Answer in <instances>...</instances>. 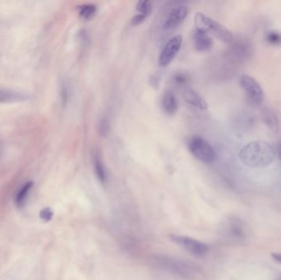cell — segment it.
<instances>
[{
  "label": "cell",
  "mask_w": 281,
  "mask_h": 280,
  "mask_svg": "<svg viewBox=\"0 0 281 280\" xmlns=\"http://www.w3.org/2000/svg\"><path fill=\"white\" fill-rule=\"evenodd\" d=\"M278 280H281V277H280V278H279V279H278Z\"/></svg>",
  "instance_id": "26"
},
{
  "label": "cell",
  "mask_w": 281,
  "mask_h": 280,
  "mask_svg": "<svg viewBox=\"0 0 281 280\" xmlns=\"http://www.w3.org/2000/svg\"><path fill=\"white\" fill-rule=\"evenodd\" d=\"M275 150L270 143L264 141H254L246 145L239 152V159L247 166L262 168L273 162Z\"/></svg>",
  "instance_id": "1"
},
{
  "label": "cell",
  "mask_w": 281,
  "mask_h": 280,
  "mask_svg": "<svg viewBox=\"0 0 281 280\" xmlns=\"http://www.w3.org/2000/svg\"><path fill=\"white\" fill-rule=\"evenodd\" d=\"M53 216H54V212L49 207L43 209L40 213V219L44 220V221H46V222L50 221L52 218H53Z\"/></svg>",
  "instance_id": "21"
},
{
  "label": "cell",
  "mask_w": 281,
  "mask_h": 280,
  "mask_svg": "<svg viewBox=\"0 0 281 280\" xmlns=\"http://www.w3.org/2000/svg\"><path fill=\"white\" fill-rule=\"evenodd\" d=\"M183 44V37L180 35L172 37L167 44L165 45L160 57H159V65L161 67H167L174 60L177 53L180 50Z\"/></svg>",
  "instance_id": "6"
},
{
  "label": "cell",
  "mask_w": 281,
  "mask_h": 280,
  "mask_svg": "<svg viewBox=\"0 0 281 280\" xmlns=\"http://www.w3.org/2000/svg\"><path fill=\"white\" fill-rule=\"evenodd\" d=\"M29 95L14 90L0 88V104H14L29 100Z\"/></svg>",
  "instance_id": "9"
},
{
  "label": "cell",
  "mask_w": 281,
  "mask_h": 280,
  "mask_svg": "<svg viewBox=\"0 0 281 280\" xmlns=\"http://www.w3.org/2000/svg\"><path fill=\"white\" fill-rule=\"evenodd\" d=\"M228 54L233 61L235 62H242L247 60L252 53V46L250 43L244 40H239L237 42L233 41Z\"/></svg>",
  "instance_id": "8"
},
{
  "label": "cell",
  "mask_w": 281,
  "mask_h": 280,
  "mask_svg": "<svg viewBox=\"0 0 281 280\" xmlns=\"http://www.w3.org/2000/svg\"><path fill=\"white\" fill-rule=\"evenodd\" d=\"M239 85L252 104L259 105L263 102L265 98L263 89L255 78L248 75H243L239 79Z\"/></svg>",
  "instance_id": "4"
},
{
  "label": "cell",
  "mask_w": 281,
  "mask_h": 280,
  "mask_svg": "<svg viewBox=\"0 0 281 280\" xmlns=\"http://www.w3.org/2000/svg\"><path fill=\"white\" fill-rule=\"evenodd\" d=\"M99 131H100L101 136H104V137L107 136L108 133H109V121H108L106 118H102L101 122H100V125H99Z\"/></svg>",
  "instance_id": "20"
},
{
  "label": "cell",
  "mask_w": 281,
  "mask_h": 280,
  "mask_svg": "<svg viewBox=\"0 0 281 280\" xmlns=\"http://www.w3.org/2000/svg\"><path fill=\"white\" fill-rule=\"evenodd\" d=\"M183 97L189 105H192L196 109H201V110L207 109V103L205 102L202 96L195 90H186L183 93Z\"/></svg>",
  "instance_id": "11"
},
{
  "label": "cell",
  "mask_w": 281,
  "mask_h": 280,
  "mask_svg": "<svg viewBox=\"0 0 281 280\" xmlns=\"http://www.w3.org/2000/svg\"><path fill=\"white\" fill-rule=\"evenodd\" d=\"M78 13L81 18H83L85 20L89 21L93 18L96 13V7L94 5L87 4L79 6L78 8Z\"/></svg>",
  "instance_id": "14"
},
{
  "label": "cell",
  "mask_w": 281,
  "mask_h": 280,
  "mask_svg": "<svg viewBox=\"0 0 281 280\" xmlns=\"http://www.w3.org/2000/svg\"><path fill=\"white\" fill-rule=\"evenodd\" d=\"M194 23L196 30L204 31L208 35L210 34L222 42L231 44L234 41V36L231 31H229L226 27H224L223 25L209 18L202 13H196Z\"/></svg>",
  "instance_id": "2"
},
{
  "label": "cell",
  "mask_w": 281,
  "mask_h": 280,
  "mask_svg": "<svg viewBox=\"0 0 281 280\" xmlns=\"http://www.w3.org/2000/svg\"><path fill=\"white\" fill-rule=\"evenodd\" d=\"M2 148H1V145H0V157H1V156H2Z\"/></svg>",
  "instance_id": "25"
},
{
  "label": "cell",
  "mask_w": 281,
  "mask_h": 280,
  "mask_svg": "<svg viewBox=\"0 0 281 280\" xmlns=\"http://www.w3.org/2000/svg\"><path fill=\"white\" fill-rule=\"evenodd\" d=\"M33 187V182H28L23 186V188L20 190L18 192V196L16 198V202L18 206H23L24 204L25 200L27 199V196H28L31 187Z\"/></svg>",
  "instance_id": "16"
},
{
  "label": "cell",
  "mask_w": 281,
  "mask_h": 280,
  "mask_svg": "<svg viewBox=\"0 0 281 280\" xmlns=\"http://www.w3.org/2000/svg\"><path fill=\"white\" fill-rule=\"evenodd\" d=\"M152 10V3L148 0L146 1H139L136 5V11L138 14L144 15L148 18V16L151 14Z\"/></svg>",
  "instance_id": "17"
},
{
  "label": "cell",
  "mask_w": 281,
  "mask_h": 280,
  "mask_svg": "<svg viewBox=\"0 0 281 280\" xmlns=\"http://www.w3.org/2000/svg\"><path fill=\"white\" fill-rule=\"evenodd\" d=\"M187 6L183 3H177L169 10L163 21V28L172 30L179 26L187 17Z\"/></svg>",
  "instance_id": "7"
},
{
  "label": "cell",
  "mask_w": 281,
  "mask_h": 280,
  "mask_svg": "<svg viewBox=\"0 0 281 280\" xmlns=\"http://www.w3.org/2000/svg\"><path fill=\"white\" fill-rule=\"evenodd\" d=\"M170 239L174 243H176L178 246L195 256H205L209 251V247L204 242L196 240L195 238H190L187 236L171 234Z\"/></svg>",
  "instance_id": "5"
},
{
  "label": "cell",
  "mask_w": 281,
  "mask_h": 280,
  "mask_svg": "<svg viewBox=\"0 0 281 280\" xmlns=\"http://www.w3.org/2000/svg\"><path fill=\"white\" fill-rule=\"evenodd\" d=\"M146 18H147L146 16L137 14L132 18V24L133 25V26H138V25L142 24V23L146 20Z\"/></svg>",
  "instance_id": "22"
},
{
  "label": "cell",
  "mask_w": 281,
  "mask_h": 280,
  "mask_svg": "<svg viewBox=\"0 0 281 280\" xmlns=\"http://www.w3.org/2000/svg\"><path fill=\"white\" fill-rule=\"evenodd\" d=\"M190 78L188 75L183 73H179L174 76V82L175 84L178 85L179 87H183L188 83Z\"/></svg>",
  "instance_id": "19"
},
{
  "label": "cell",
  "mask_w": 281,
  "mask_h": 280,
  "mask_svg": "<svg viewBox=\"0 0 281 280\" xmlns=\"http://www.w3.org/2000/svg\"><path fill=\"white\" fill-rule=\"evenodd\" d=\"M266 40L271 45H280L281 34L277 31H270L266 35Z\"/></svg>",
  "instance_id": "18"
},
{
  "label": "cell",
  "mask_w": 281,
  "mask_h": 280,
  "mask_svg": "<svg viewBox=\"0 0 281 280\" xmlns=\"http://www.w3.org/2000/svg\"><path fill=\"white\" fill-rule=\"evenodd\" d=\"M278 152H279V159L281 160V144H279L278 147Z\"/></svg>",
  "instance_id": "24"
},
{
  "label": "cell",
  "mask_w": 281,
  "mask_h": 280,
  "mask_svg": "<svg viewBox=\"0 0 281 280\" xmlns=\"http://www.w3.org/2000/svg\"><path fill=\"white\" fill-rule=\"evenodd\" d=\"M161 105L164 111L169 115H173L178 111L179 104L176 96L172 91H165L161 100Z\"/></svg>",
  "instance_id": "12"
},
{
  "label": "cell",
  "mask_w": 281,
  "mask_h": 280,
  "mask_svg": "<svg viewBox=\"0 0 281 280\" xmlns=\"http://www.w3.org/2000/svg\"><path fill=\"white\" fill-rule=\"evenodd\" d=\"M94 169L96 173V177L98 178L100 182H105L107 180V174L106 169L103 165L102 161L99 157H96L94 160Z\"/></svg>",
  "instance_id": "15"
},
{
  "label": "cell",
  "mask_w": 281,
  "mask_h": 280,
  "mask_svg": "<svg viewBox=\"0 0 281 280\" xmlns=\"http://www.w3.org/2000/svg\"><path fill=\"white\" fill-rule=\"evenodd\" d=\"M271 256L274 260L281 262V252H273L271 253Z\"/></svg>",
  "instance_id": "23"
},
{
  "label": "cell",
  "mask_w": 281,
  "mask_h": 280,
  "mask_svg": "<svg viewBox=\"0 0 281 280\" xmlns=\"http://www.w3.org/2000/svg\"><path fill=\"white\" fill-rule=\"evenodd\" d=\"M188 149L197 160L205 164L214 162L217 155L212 145L204 138L193 136L188 141Z\"/></svg>",
  "instance_id": "3"
},
{
  "label": "cell",
  "mask_w": 281,
  "mask_h": 280,
  "mask_svg": "<svg viewBox=\"0 0 281 280\" xmlns=\"http://www.w3.org/2000/svg\"><path fill=\"white\" fill-rule=\"evenodd\" d=\"M193 42L195 49L199 52L209 51L214 45L212 37L208 34L196 29L193 33Z\"/></svg>",
  "instance_id": "10"
},
{
  "label": "cell",
  "mask_w": 281,
  "mask_h": 280,
  "mask_svg": "<svg viewBox=\"0 0 281 280\" xmlns=\"http://www.w3.org/2000/svg\"><path fill=\"white\" fill-rule=\"evenodd\" d=\"M262 120L268 128L272 131H277L279 129V121L276 114L270 109H264L261 113Z\"/></svg>",
  "instance_id": "13"
}]
</instances>
